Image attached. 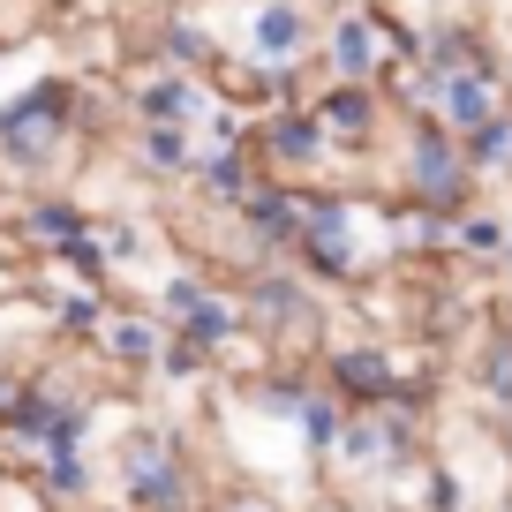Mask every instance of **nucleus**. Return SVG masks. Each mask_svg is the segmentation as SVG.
Segmentation results:
<instances>
[{
	"label": "nucleus",
	"mask_w": 512,
	"mask_h": 512,
	"mask_svg": "<svg viewBox=\"0 0 512 512\" xmlns=\"http://www.w3.org/2000/svg\"><path fill=\"white\" fill-rule=\"evenodd\" d=\"M76 83L68 76H38L31 91H16L0 106V174L16 181H53L68 166V144L83 136L76 121Z\"/></svg>",
	"instance_id": "f257e3e1"
},
{
	"label": "nucleus",
	"mask_w": 512,
	"mask_h": 512,
	"mask_svg": "<svg viewBox=\"0 0 512 512\" xmlns=\"http://www.w3.org/2000/svg\"><path fill=\"white\" fill-rule=\"evenodd\" d=\"M392 136H400V196L422 211H445V219H460V211H475V159H467V136L460 128H445L437 113H400L392 121Z\"/></svg>",
	"instance_id": "f03ea898"
},
{
	"label": "nucleus",
	"mask_w": 512,
	"mask_h": 512,
	"mask_svg": "<svg viewBox=\"0 0 512 512\" xmlns=\"http://www.w3.org/2000/svg\"><path fill=\"white\" fill-rule=\"evenodd\" d=\"M241 302H249V332L272 339L279 362H317L332 339H324V302L294 264H264V272L241 279Z\"/></svg>",
	"instance_id": "7ed1b4c3"
},
{
	"label": "nucleus",
	"mask_w": 512,
	"mask_h": 512,
	"mask_svg": "<svg viewBox=\"0 0 512 512\" xmlns=\"http://www.w3.org/2000/svg\"><path fill=\"white\" fill-rule=\"evenodd\" d=\"M121 505L128 512H204V482H196L189 452L174 430H128L121 437Z\"/></svg>",
	"instance_id": "20e7f679"
},
{
	"label": "nucleus",
	"mask_w": 512,
	"mask_h": 512,
	"mask_svg": "<svg viewBox=\"0 0 512 512\" xmlns=\"http://www.w3.org/2000/svg\"><path fill=\"white\" fill-rule=\"evenodd\" d=\"M256 159L272 174L317 181V174H332L339 144H332V128L317 121V106H272V113H256Z\"/></svg>",
	"instance_id": "39448f33"
},
{
	"label": "nucleus",
	"mask_w": 512,
	"mask_h": 512,
	"mask_svg": "<svg viewBox=\"0 0 512 512\" xmlns=\"http://www.w3.org/2000/svg\"><path fill=\"white\" fill-rule=\"evenodd\" d=\"M317 377L332 384L354 415H377L400 392V347H384V339H332L317 354Z\"/></svg>",
	"instance_id": "423d86ee"
},
{
	"label": "nucleus",
	"mask_w": 512,
	"mask_h": 512,
	"mask_svg": "<svg viewBox=\"0 0 512 512\" xmlns=\"http://www.w3.org/2000/svg\"><path fill=\"white\" fill-rule=\"evenodd\" d=\"M317 68H324L332 83H384V76H392V46H384L377 16H369V0H362V8H347V0H332V8H324Z\"/></svg>",
	"instance_id": "0eeeda50"
},
{
	"label": "nucleus",
	"mask_w": 512,
	"mask_h": 512,
	"mask_svg": "<svg viewBox=\"0 0 512 512\" xmlns=\"http://www.w3.org/2000/svg\"><path fill=\"white\" fill-rule=\"evenodd\" d=\"M309 106H317V121L332 128V144L347 151V159L369 151L384 128L400 121V106H392L384 83H332V76H324V91H309Z\"/></svg>",
	"instance_id": "6e6552de"
},
{
	"label": "nucleus",
	"mask_w": 512,
	"mask_h": 512,
	"mask_svg": "<svg viewBox=\"0 0 512 512\" xmlns=\"http://www.w3.org/2000/svg\"><path fill=\"white\" fill-rule=\"evenodd\" d=\"M128 106H136V121H189V128H204L211 113H219V83L196 76V68L159 61L136 91H128Z\"/></svg>",
	"instance_id": "1a4fd4ad"
},
{
	"label": "nucleus",
	"mask_w": 512,
	"mask_h": 512,
	"mask_svg": "<svg viewBox=\"0 0 512 512\" xmlns=\"http://www.w3.org/2000/svg\"><path fill=\"white\" fill-rule=\"evenodd\" d=\"M166 339H174V324L159 309H113L106 332H98V354H106L113 377H151L166 362Z\"/></svg>",
	"instance_id": "9d476101"
},
{
	"label": "nucleus",
	"mask_w": 512,
	"mask_h": 512,
	"mask_svg": "<svg viewBox=\"0 0 512 512\" xmlns=\"http://www.w3.org/2000/svg\"><path fill=\"white\" fill-rule=\"evenodd\" d=\"M324 23L309 16V0H256L249 8V53L256 61H317Z\"/></svg>",
	"instance_id": "9b49d317"
},
{
	"label": "nucleus",
	"mask_w": 512,
	"mask_h": 512,
	"mask_svg": "<svg viewBox=\"0 0 512 512\" xmlns=\"http://www.w3.org/2000/svg\"><path fill=\"white\" fill-rule=\"evenodd\" d=\"M264 174H272V166L256 159V136H249V144H204V159H196L189 181H196V196H204L211 211H241Z\"/></svg>",
	"instance_id": "f8f14e48"
},
{
	"label": "nucleus",
	"mask_w": 512,
	"mask_h": 512,
	"mask_svg": "<svg viewBox=\"0 0 512 512\" xmlns=\"http://www.w3.org/2000/svg\"><path fill=\"white\" fill-rule=\"evenodd\" d=\"M437 121L445 128H460V136H475L482 121H497L505 113V76H482V68H460V76H445L437 83Z\"/></svg>",
	"instance_id": "ddd939ff"
},
{
	"label": "nucleus",
	"mask_w": 512,
	"mask_h": 512,
	"mask_svg": "<svg viewBox=\"0 0 512 512\" xmlns=\"http://www.w3.org/2000/svg\"><path fill=\"white\" fill-rule=\"evenodd\" d=\"M174 332L219 362V354H234V339H249V302H241V287H211L204 302H196L189 317L174 324Z\"/></svg>",
	"instance_id": "4468645a"
},
{
	"label": "nucleus",
	"mask_w": 512,
	"mask_h": 512,
	"mask_svg": "<svg viewBox=\"0 0 512 512\" xmlns=\"http://www.w3.org/2000/svg\"><path fill=\"white\" fill-rule=\"evenodd\" d=\"M136 159H144L151 181H189L204 151H196L189 121H136Z\"/></svg>",
	"instance_id": "2eb2a0df"
},
{
	"label": "nucleus",
	"mask_w": 512,
	"mask_h": 512,
	"mask_svg": "<svg viewBox=\"0 0 512 512\" xmlns=\"http://www.w3.org/2000/svg\"><path fill=\"white\" fill-rule=\"evenodd\" d=\"M83 234H91V211L68 204V196H38V204L23 211V241L46 249V256H61L68 241H83Z\"/></svg>",
	"instance_id": "dca6fc26"
},
{
	"label": "nucleus",
	"mask_w": 512,
	"mask_h": 512,
	"mask_svg": "<svg viewBox=\"0 0 512 512\" xmlns=\"http://www.w3.org/2000/svg\"><path fill=\"white\" fill-rule=\"evenodd\" d=\"M46 317H53V339H98L106 332V317H113V302H106V287H53V302H46Z\"/></svg>",
	"instance_id": "f3484780"
},
{
	"label": "nucleus",
	"mask_w": 512,
	"mask_h": 512,
	"mask_svg": "<svg viewBox=\"0 0 512 512\" xmlns=\"http://www.w3.org/2000/svg\"><path fill=\"white\" fill-rule=\"evenodd\" d=\"M512 249V226L497 219V211H460V219H452V256H467V264H497V256Z\"/></svg>",
	"instance_id": "a211bd4d"
},
{
	"label": "nucleus",
	"mask_w": 512,
	"mask_h": 512,
	"mask_svg": "<svg viewBox=\"0 0 512 512\" xmlns=\"http://www.w3.org/2000/svg\"><path fill=\"white\" fill-rule=\"evenodd\" d=\"M38 490L53 497V505H83V497H91V452H46V460H38Z\"/></svg>",
	"instance_id": "6ab92c4d"
},
{
	"label": "nucleus",
	"mask_w": 512,
	"mask_h": 512,
	"mask_svg": "<svg viewBox=\"0 0 512 512\" xmlns=\"http://www.w3.org/2000/svg\"><path fill=\"white\" fill-rule=\"evenodd\" d=\"M475 384H482V400H490L497 415H512V332H490L475 347Z\"/></svg>",
	"instance_id": "aec40b11"
},
{
	"label": "nucleus",
	"mask_w": 512,
	"mask_h": 512,
	"mask_svg": "<svg viewBox=\"0 0 512 512\" xmlns=\"http://www.w3.org/2000/svg\"><path fill=\"white\" fill-rule=\"evenodd\" d=\"M467 159H475V174H512V106L467 136Z\"/></svg>",
	"instance_id": "412c9836"
},
{
	"label": "nucleus",
	"mask_w": 512,
	"mask_h": 512,
	"mask_svg": "<svg viewBox=\"0 0 512 512\" xmlns=\"http://www.w3.org/2000/svg\"><path fill=\"white\" fill-rule=\"evenodd\" d=\"M204 294H211V279H204V272H166V287H159V317H166V324H181L196 302H204Z\"/></svg>",
	"instance_id": "4be33fe9"
},
{
	"label": "nucleus",
	"mask_w": 512,
	"mask_h": 512,
	"mask_svg": "<svg viewBox=\"0 0 512 512\" xmlns=\"http://www.w3.org/2000/svg\"><path fill=\"white\" fill-rule=\"evenodd\" d=\"M204 512H287L272 490H211V505Z\"/></svg>",
	"instance_id": "5701e85b"
}]
</instances>
